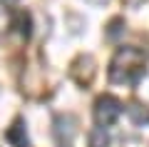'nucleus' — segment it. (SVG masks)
<instances>
[{
  "mask_svg": "<svg viewBox=\"0 0 149 147\" xmlns=\"http://www.w3.org/2000/svg\"><path fill=\"white\" fill-rule=\"evenodd\" d=\"M119 112H122V107H119V102L114 100V97H102V100L97 102L95 115H97V120H100V122L109 125V122H114V120H117V115H119Z\"/></svg>",
  "mask_w": 149,
  "mask_h": 147,
  "instance_id": "nucleus-1",
  "label": "nucleus"
},
{
  "mask_svg": "<svg viewBox=\"0 0 149 147\" xmlns=\"http://www.w3.org/2000/svg\"><path fill=\"white\" fill-rule=\"evenodd\" d=\"M20 132H22V125L17 122V125L13 127L10 132H8V140H10L13 145H15V147H27V137H22Z\"/></svg>",
  "mask_w": 149,
  "mask_h": 147,
  "instance_id": "nucleus-2",
  "label": "nucleus"
},
{
  "mask_svg": "<svg viewBox=\"0 0 149 147\" xmlns=\"http://www.w3.org/2000/svg\"><path fill=\"white\" fill-rule=\"evenodd\" d=\"M107 145V135H104V130H95L92 132V147H104Z\"/></svg>",
  "mask_w": 149,
  "mask_h": 147,
  "instance_id": "nucleus-3",
  "label": "nucleus"
}]
</instances>
